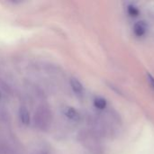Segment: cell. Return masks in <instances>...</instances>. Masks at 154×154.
Segmentation results:
<instances>
[{
    "mask_svg": "<svg viewBox=\"0 0 154 154\" xmlns=\"http://www.w3.org/2000/svg\"><path fill=\"white\" fill-rule=\"evenodd\" d=\"M94 106L97 109H100V110L105 109L106 106V100L102 97H97L94 100Z\"/></svg>",
    "mask_w": 154,
    "mask_h": 154,
    "instance_id": "obj_5",
    "label": "cell"
},
{
    "mask_svg": "<svg viewBox=\"0 0 154 154\" xmlns=\"http://www.w3.org/2000/svg\"><path fill=\"white\" fill-rule=\"evenodd\" d=\"M147 23L144 22V21H140V22H137L134 26V32L136 36L138 37H141V36H143L146 32H147Z\"/></svg>",
    "mask_w": 154,
    "mask_h": 154,
    "instance_id": "obj_1",
    "label": "cell"
},
{
    "mask_svg": "<svg viewBox=\"0 0 154 154\" xmlns=\"http://www.w3.org/2000/svg\"><path fill=\"white\" fill-rule=\"evenodd\" d=\"M70 85H71V88L74 90V92H76L78 94H81L83 92V86L77 79H71Z\"/></svg>",
    "mask_w": 154,
    "mask_h": 154,
    "instance_id": "obj_4",
    "label": "cell"
},
{
    "mask_svg": "<svg viewBox=\"0 0 154 154\" xmlns=\"http://www.w3.org/2000/svg\"><path fill=\"white\" fill-rule=\"evenodd\" d=\"M64 114L65 116L69 118L72 121H79L80 119V116L78 113V111L73 108V107H66L64 110Z\"/></svg>",
    "mask_w": 154,
    "mask_h": 154,
    "instance_id": "obj_2",
    "label": "cell"
},
{
    "mask_svg": "<svg viewBox=\"0 0 154 154\" xmlns=\"http://www.w3.org/2000/svg\"><path fill=\"white\" fill-rule=\"evenodd\" d=\"M19 116L20 120L23 125H29L30 124V114L27 111L26 108L22 107L19 111Z\"/></svg>",
    "mask_w": 154,
    "mask_h": 154,
    "instance_id": "obj_3",
    "label": "cell"
},
{
    "mask_svg": "<svg viewBox=\"0 0 154 154\" xmlns=\"http://www.w3.org/2000/svg\"><path fill=\"white\" fill-rule=\"evenodd\" d=\"M147 80L150 83V85L152 86V88L154 89V78L151 74H148L147 75Z\"/></svg>",
    "mask_w": 154,
    "mask_h": 154,
    "instance_id": "obj_7",
    "label": "cell"
},
{
    "mask_svg": "<svg viewBox=\"0 0 154 154\" xmlns=\"http://www.w3.org/2000/svg\"><path fill=\"white\" fill-rule=\"evenodd\" d=\"M127 13H128V14L130 15V16H132V17H136V16H138V14H139V9L135 6V5H128L127 6Z\"/></svg>",
    "mask_w": 154,
    "mask_h": 154,
    "instance_id": "obj_6",
    "label": "cell"
}]
</instances>
